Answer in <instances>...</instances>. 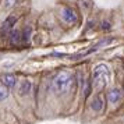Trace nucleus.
Returning a JSON list of instances; mask_svg holds the SVG:
<instances>
[{
	"instance_id": "1",
	"label": "nucleus",
	"mask_w": 124,
	"mask_h": 124,
	"mask_svg": "<svg viewBox=\"0 0 124 124\" xmlns=\"http://www.w3.org/2000/svg\"><path fill=\"white\" fill-rule=\"evenodd\" d=\"M74 77L68 71H60L56 77L53 78L52 82V88L57 93H66L70 91V88L73 86Z\"/></svg>"
},
{
	"instance_id": "2",
	"label": "nucleus",
	"mask_w": 124,
	"mask_h": 124,
	"mask_svg": "<svg viewBox=\"0 0 124 124\" xmlns=\"http://www.w3.org/2000/svg\"><path fill=\"white\" fill-rule=\"evenodd\" d=\"M92 79H93V86L98 91L106 88L109 81H110V70H109V67L106 64H98L93 68Z\"/></svg>"
},
{
	"instance_id": "3",
	"label": "nucleus",
	"mask_w": 124,
	"mask_h": 124,
	"mask_svg": "<svg viewBox=\"0 0 124 124\" xmlns=\"http://www.w3.org/2000/svg\"><path fill=\"white\" fill-rule=\"evenodd\" d=\"M60 16H62L64 23H67V24L77 23V14H75V11H74L71 7H63Z\"/></svg>"
},
{
	"instance_id": "4",
	"label": "nucleus",
	"mask_w": 124,
	"mask_h": 124,
	"mask_svg": "<svg viewBox=\"0 0 124 124\" xmlns=\"http://www.w3.org/2000/svg\"><path fill=\"white\" fill-rule=\"evenodd\" d=\"M16 21H17V20H16L14 17H8L7 18L6 21L3 23L1 28H0V36L4 38V36H7L8 34H11L13 32V27L16 25Z\"/></svg>"
},
{
	"instance_id": "5",
	"label": "nucleus",
	"mask_w": 124,
	"mask_h": 124,
	"mask_svg": "<svg viewBox=\"0 0 124 124\" xmlns=\"http://www.w3.org/2000/svg\"><path fill=\"white\" fill-rule=\"evenodd\" d=\"M1 82L10 89V88H14V86L17 85V78H16L13 74H4V75L1 77Z\"/></svg>"
},
{
	"instance_id": "6",
	"label": "nucleus",
	"mask_w": 124,
	"mask_h": 124,
	"mask_svg": "<svg viewBox=\"0 0 124 124\" xmlns=\"http://www.w3.org/2000/svg\"><path fill=\"white\" fill-rule=\"evenodd\" d=\"M109 102L110 103H117L118 101H120V98H121V92H120V89H112L110 92H109Z\"/></svg>"
},
{
	"instance_id": "7",
	"label": "nucleus",
	"mask_w": 124,
	"mask_h": 124,
	"mask_svg": "<svg viewBox=\"0 0 124 124\" xmlns=\"http://www.w3.org/2000/svg\"><path fill=\"white\" fill-rule=\"evenodd\" d=\"M91 107H92L93 112H101L103 109V99L101 96H96L95 99L92 101V103H91Z\"/></svg>"
},
{
	"instance_id": "8",
	"label": "nucleus",
	"mask_w": 124,
	"mask_h": 124,
	"mask_svg": "<svg viewBox=\"0 0 124 124\" xmlns=\"http://www.w3.org/2000/svg\"><path fill=\"white\" fill-rule=\"evenodd\" d=\"M29 91H31V82L29 81H23L21 84H20V88H18V92H20V95H27Z\"/></svg>"
},
{
	"instance_id": "9",
	"label": "nucleus",
	"mask_w": 124,
	"mask_h": 124,
	"mask_svg": "<svg viewBox=\"0 0 124 124\" xmlns=\"http://www.w3.org/2000/svg\"><path fill=\"white\" fill-rule=\"evenodd\" d=\"M10 35H11V38H10V42H11V45H18V43H20V40L23 39V36H21V32H20L18 29L13 31Z\"/></svg>"
},
{
	"instance_id": "10",
	"label": "nucleus",
	"mask_w": 124,
	"mask_h": 124,
	"mask_svg": "<svg viewBox=\"0 0 124 124\" xmlns=\"http://www.w3.org/2000/svg\"><path fill=\"white\" fill-rule=\"evenodd\" d=\"M7 96H8V88L3 82H0V102L7 99Z\"/></svg>"
},
{
	"instance_id": "11",
	"label": "nucleus",
	"mask_w": 124,
	"mask_h": 124,
	"mask_svg": "<svg viewBox=\"0 0 124 124\" xmlns=\"http://www.w3.org/2000/svg\"><path fill=\"white\" fill-rule=\"evenodd\" d=\"M31 31H32V29L29 28V27L24 29V34H23V42H24V43H28V42H29V35H31Z\"/></svg>"
},
{
	"instance_id": "12",
	"label": "nucleus",
	"mask_w": 124,
	"mask_h": 124,
	"mask_svg": "<svg viewBox=\"0 0 124 124\" xmlns=\"http://www.w3.org/2000/svg\"><path fill=\"white\" fill-rule=\"evenodd\" d=\"M14 3H16V0H6V6L7 7H11Z\"/></svg>"
}]
</instances>
